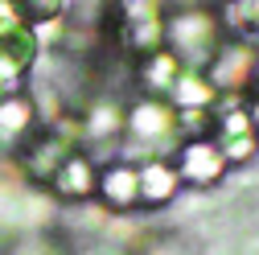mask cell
Wrapping results in <instances>:
<instances>
[{"label": "cell", "mask_w": 259, "mask_h": 255, "mask_svg": "<svg viewBox=\"0 0 259 255\" xmlns=\"http://www.w3.org/2000/svg\"><path fill=\"white\" fill-rule=\"evenodd\" d=\"M144 255H181V251H177L173 243H156V247H148Z\"/></svg>", "instance_id": "obj_16"}, {"label": "cell", "mask_w": 259, "mask_h": 255, "mask_svg": "<svg viewBox=\"0 0 259 255\" xmlns=\"http://www.w3.org/2000/svg\"><path fill=\"white\" fill-rule=\"evenodd\" d=\"M177 70H181L177 54H169V50H152V54H144V58H140V87H148L152 95H160V91L169 95V87H173Z\"/></svg>", "instance_id": "obj_12"}, {"label": "cell", "mask_w": 259, "mask_h": 255, "mask_svg": "<svg viewBox=\"0 0 259 255\" xmlns=\"http://www.w3.org/2000/svg\"><path fill=\"white\" fill-rule=\"evenodd\" d=\"M136 169H140V206L160 210V206H169L177 198L181 177H177V169L165 161V156H148V161L136 165Z\"/></svg>", "instance_id": "obj_10"}, {"label": "cell", "mask_w": 259, "mask_h": 255, "mask_svg": "<svg viewBox=\"0 0 259 255\" xmlns=\"http://www.w3.org/2000/svg\"><path fill=\"white\" fill-rule=\"evenodd\" d=\"M210 140L222 148L226 161H235V165L251 161V156L259 152V132H255L247 107H239V103H226V107L214 115V136H210Z\"/></svg>", "instance_id": "obj_5"}, {"label": "cell", "mask_w": 259, "mask_h": 255, "mask_svg": "<svg viewBox=\"0 0 259 255\" xmlns=\"http://www.w3.org/2000/svg\"><path fill=\"white\" fill-rule=\"evenodd\" d=\"M0 99H5V95H0Z\"/></svg>", "instance_id": "obj_18"}, {"label": "cell", "mask_w": 259, "mask_h": 255, "mask_svg": "<svg viewBox=\"0 0 259 255\" xmlns=\"http://www.w3.org/2000/svg\"><path fill=\"white\" fill-rule=\"evenodd\" d=\"M165 37L181 66L202 70L214 58V50L222 46V13H214L210 5H185L165 21Z\"/></svg>", "instance_id": "obj_1"}, {"label": "cell", "mask_w": 259, "mask_h": 255, "mask_svg": "<svg viewBox=\"0 0 259 255\" xmlns=\"http://www.w3.org/2000/svg\"><path fill=\"white\" fill-rule=\"evenodd\" d=\"M177 5H202V0H177Z\"/></svg>", "instance_id": "obj_17"}, {"label": "cell", "mask_w": 259, "mask_h": 255, "mask_svg": "<svg viewBox=\"0 0 259 255\" xmlns=\"http://www.w3.org/2000/svg\"><path fill=\"white\" fill-rule=\"evenodd\" d=\"M99 202L111 214H132L140 206V169L132 161H111L99 169V185H95Z\"/></svg>", "instance_id": "obj_6"}, {"label": "cell", "mask_w": 259, "mask_h": 255, "mask_svg": "<svg viewBox=\"0 0 259 255\" xmlns=\"http://www.w3.org/2000/svg\"><path fill=\"white\" fill-rule=\"evenodd\" d=\"M37 128H41V119H37V107H33L29 95H9V99H0V148L17 152Z\"/></svg>", "instance_id": "obj_9"}, {"label": "cell", "mask_w": 259, "mask_h": 255, "mask_svg": "<svg viewBox=\"0 0 259 255\" xmlns=\"http://www.w3.org/2000/svg\"><path fill=\"white\" fill-rule=\"evenodd\" d=\"M127 136H132V152H148V156H165L177 152L181 144V123H177V107L156 99V95H144V99L132 103L127 111Z\"/></svg>", "instance_id": "obj_2"}, {"label": "cell", "mask_w": 259, "mask_h": 255, "mask_svg": "<svg viewBox=\"0 0 259 255\" xmlns=\"http://www.w3.org/2000/svg\"><path fill=\"white\" fill-rule=\"evenodd\" d=\"M226 156H222V148L210 140V136H185L181 144H177V161H173V169H177V177L185 181V185H198V189H206V185H218L222 177H226Z\"/></svg>", "instance_id": "obj_3"}, {"label": "cell", "mask_w": 259, "mask_h": 255, "mask_svg": "<svg viewBox=\"0 0 259 255\" xmlns=\"http://www.w3.org/2000/svg\"><path fill=\"white\" fill-rule=\"evenodd\" d=\"M123 128H127V111L115 99H91L78 115V132L87 144H115Z\"/></svg>", "instance_id": "obj_8"}, {"label": "cell", "mask_w": 259, "mask_h": 255, "mask_svg": "<svg viewBox=\"0 0 259 255\" xmlns=\"http://www.w3.org/2000/svg\"><path fill=\"white\" fill-rule=\"evenodd\" d=\"M231 25L235 37H259V0H235L222 17V29Z\"/></svg>", "instance_id": "obj_13"}, {"label": "cell", "mask_w": 259, "mask_h": 255, "mask_svg": "<svg viewBox=\"0 0 259 255\" xmlns=\"http://www.w3.org/2000/svg\"><path fill=\"white\" fill-rule=\"evenodd\" d=\"M255 66H259V58L247 46V37H226L214 50V58L206 62V70H210L206 78L214 82V91H239V87H251Z\"/></svg>", "instance_id": "obj_4"}, {"label": "cell", "mask_w": 259, "mask_h": 255, "mask_svg": "<svg viewBox=\"0 0 259 255\" xmlns=\"http://www.w3.org/2000/svg\"><path fill=\"white\" fill-rule=\"evenodd\" d=\"M247 115H251V123H255V132H259V82H255V91H251V103H247Z\"/></svg>", "instance_id": "obj_15"}, {"label": "cell", "mask_w": 259, "mask_h": 255, "mask_svg": "<svg viewBox=\"0 0 259 255\" xmlns=\"http://www.w3.org/2000/svg\"><path fill=\"white\" fill-rule=\"evenodd\" d=\"M214 82L198 70V66H181L173 87H169V103L177 111H214Z\"/></svg>", "instance_id": "obj_11"}, {"label": "cell", "mask_w": 259, "mask_h": 255, "mask_svg": "<svg viewBox=\"0 0 259 255\" xmlns=\"http://www.w3.org/2000/svg\"><path fill=\"white\" fill-rule=\"evenodd\" d=\"M95 185H99V169H95V161H91L87 152H78V148L46 181V189H50L58 202H87V198H95Z\"/></svg>", "instance_id": "obj_7"}, {"label": "cell", "mask_w": 259, "mask_h": 255, "mask_svg": "<svg viewBox=\"0 0 259 255\" xmlns=\"http://www.w3.org/2000/svg\"><path fill=\"white\" fill-rule=\"evenodd\" d=\"M13 9L21 13V21L46 25V21H62V13H66V0H13Z\"/></svg>", "instance_id": "obj_14"}]
</instances>
